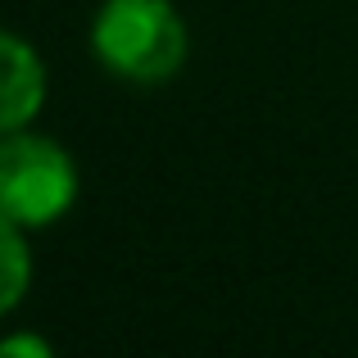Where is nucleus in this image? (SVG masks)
I'll use <instances>...</instances> for the list:
<instances>
[{
  "mask_svg": "<svg viewBox=\"0 0 358 358\" xmlns=\"http://www.w3.org/2000/svg\"><path fill=\"white\" fill-rule=\"evenodd\" d=\"M91 55L109 78L159 87L182 73L191 32L173 0H105L91 23Z\"/></svg>",
  "mask_w": 358,
  "mask_h": 358,
  "instance_id": "nucleus-1",
  "label": "nucleus"
},
{
  "mask_svg": "<svg viewBox=\"0 0 358 358\" xmlns=\"http://www.w3.org/2000/svg\"><path fill=\"white\" fill-rule=\"evenodd\" d=\"M27 286H32V250H27V231L0 213V317L14 313L23 304Z\"/></svg>",
  "mask_w": 358,
  "mask_h": 358,
  "instance_id": "nucleus-4",
  "label": "nucleus"
},
{
  "mask_svg": "<svg viewBox=\"0 0 358 358\" xmlns=\"http://www.w3.org/2000/svg\"><path fill=\"white\" fill-rule=\"evenodd\" d=\"M78 200V164L50 136L18 127L0 136V213L23 231L55 227Z\"/></svg>",
  "mask_w": 358,
  "mask_h": 358,
  "instance_id": "nucleus-2",
  "label": "nucleus"
},
{
  "mask_svg": "<svg viewBox=\"0 0 358 358\" xmlns=\"http://www.w3.org/2000/svg\"><path fill=\"white\" fill-rule=\"evenodd\" d=\"M18 354H27V358H50L55 345L45 341V336H27V331L5 336V341H0V358H18Z\"/></svg>",
  "mask_w": 358,
  "mask_h": 358,
  "instance_id": "nucleus-5",
  "label": "nucleus"
},
{
  "mask_svg": "<svg viewBox=\"0 0 358 358\" xmlns=\"http://www.w3.org/2000/svg\"><path fill=\"white\" fill-rule=\"evenodd\" d=\"M45 64L18 32L0 27V136L27 127L45 105Z\"/></svg>",
  "mask_w": 358,
  "mask_h": 358,
  "instance_id": "nucleus-3",
  "label": "nucleus"
}]
</instances>
